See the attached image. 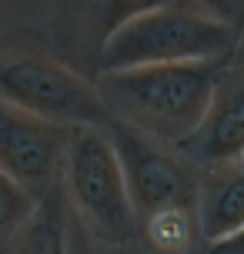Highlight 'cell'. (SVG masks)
I'll use <instances>...</instances> for the list:
<instances>
[{
    "instance_id": "obj_3",
    "label": "cell",
    "mask_w": 244,
    "mask_h": 254,
    "mask_svg": "<svg viewBox=\"0 0 244 254\" xmlns=\"http://www.w3.org/2000/svg\"><path fill=\"white\" fill-rule=\"evenodd\" d=\"M0 101L70 130L107 127L111 121L94 77L70 67L61 54L17 37H0Z\"/></svg>"
},
{
    "instance_id": "obj_11",
    "label": "cell",
    "mask_w": 244,
    "mask_h": 254,
    "mask_svg": "<svg viewBox=\"0 0 244 254\" xmlns=\"http://www.w3.org/2000/svg\"><path fill=\"white\" fill-rule=\"evenodd\" d=\"M30 211H34V197L0 171V254L7 251V244L13 241L20 224L30 217Z\"/></svg>"
},
{
    "instance_id": "obj_5",
    "label": "cell",
    "mask_w": 244,
    "mask_h": 254,
    "mask_svg": "<svg viewBox=\"0 0 244 254\" xmlns=\"http://www.w3.org/2000/svg\"><path fill=\"white\" fill-rule=\"evenodd\" d=\"M101 130L121 164L137 221L147 217L151 211L171 207V204H194L197 171L174 147H167L121 121H107V127H101Z\"/></svg>"
},
{
    "instance_id": "obj_9",
    "label": "cell",
    "mask_w": 244,
    "mask_h": 254,
    "mask_svg": "<svg viewBox=\"0 0 244 254\" xmlns=\"http://www.w3.org/2000/svg\"><path fill=\"white\" fill-rule=\"evenodd\" d=\"M194 217L204 244L228 241L244 228V171L238 164L214 167L197 174V194H194Z\"/></svg>"
},
{
    "instance_id": "obj_10",
    "label": "cell",
    "mask_w": 244,
    "mask_h": 254,
    "mask_svg": "<svg viewBox=\"0 0 244 254\" xmlns=\"http://www.w3.org/2000/svg\"><path fill=\"white\" fill-rule=\"evenodd\" d=\"M137 238L154 254H204V238L194 217V204H171L137 221Z\"/></svg>"
},
{
    "instance_id": "obj_7",
    "label": "cell",
    "mask_w": 244,
    "mask_h": 254,
    "mask_svg": "<svg viewBox=\"0 0 244 254\" xmlns=\"http://www.w3.org/2000/svg\"><path fill=\"white\" fill-rule=\"evenodd\" d=\"M174 151L197 174L238 164V157L244 154V70L241 67L228 64L221 70L201 124Z\"/></svg>"
},
{
    "instance_id": "obj_2",
    "label": "cell",
    "mask_w": 244,
    "mask_h": 254,
    "mask_svg": "<svg viewBox=\"0 0 244 254\" xmlns=\"http://www.w3.org/2000/svg\"><path fill=\"white\" fill-rule=\"evenodd\" d=\"M228 64H164L94 77L111 121L178 147L201 124L214 84Z\"/></svg>"
},
{
    "instance_id": "obj_13",
    "label": "cell",
    "mask_w": 244,
    "mask_h": 254,
    "mask_svg": "<svg viewBox=\"0 0 244 254\" xmlns=\"http://www.w3.org/2000/svg\"><path fill=\"white\" fill-rule=\"evenodd\" d=\"M228 64H234V67H241L244 70V30H241V37H238V47H234V54H231V61Z\"/></svg>"
},
{
    "instance_id": "obj_6",
    "label": "cell",
    "mask_w": 244,
    "mask_h": 254,
    "mask_svg": "<svg viewBox=\"0 0 244 254\" xmlns=\"http://www.w3.org/2000/svg\"><path fill=\"white\" fill-rule=\"evenodd\" d=\"M70 134V127L47 124L0 101V171L37 201L61 184V164Z\"/></svg>"
},
{
    "instance_id": "obj_12",
    "label": "cell",
    "mask_w": 244,
    "mask_h": 254,
    "mask_svg": "<svg viewBox=\"0 0 244 254\" xmlns=\"http://www.w3.org/2000/svg\"><path fill=\"white\" fill-rule=\"evenodd\" d=\"M204 254H244V228L238 234H231L228 241H218L211 248H204Z\"/></svg>"
},
{
    "instance_id": "obj_14",
    "label": "cell",
    "mask_w": 244,
    "mask_h": 254,
    "mask_svg": "<svg viewBox=\"0 0 244 254\" xmlns=\"http://www.w3.org/2000/svg\"><path fill=\"white\" fill-rule=\"evenodd\" d=\"M238 167H241V171H244V154H241V157H238Z\"/></svg>"
},
{
    "instance_id": "obj_8",
    "label": "cell",
    "mask_w": 244,
    "mask_h": 254,
    "mask_svg": "<svg viewBox=\"0 0 244 254\" xmlns=\"http://www.w3.org/2000/svg\"><path fill=\"white\" fill-rule=\"evenodd\" d=\"M3 254H90L87 228L64 197L61 184L34 201V211Z\"/></svg>"
},
{
    "instance_id": "obj_4",
    "label": "cell",
    "mask_w": 244,
    "mask_h": 254,
    "mask_svg": "<svg viewBox=\"0 0 244 254\" xmlns=\"http://www.w3.org/2000/svg\"><path fill=\"white\" fill-rule=\"evenodd\" d=\"M61 190L84 221L87 234L114 248L137 238V214L127 184L101 127H80L70 134L61 164Z\"/></svg>"
},
{
    "instance_id": "obj_1",
    "label": "cell",
    "mask_w": 244,
    "mask_h": 254,
    "mask_svg": "<svg viewBox=\"0 0 244 254\" xmlns=\"http://www.w3.org/2000/svg\"><path fill=\"white\" fill-rule=\"evenodd\" d=\"M234 3H137L111 30L97 54V77L164 64H211L231 61L244 24Z\"/></svg>"
}]
</instances>
